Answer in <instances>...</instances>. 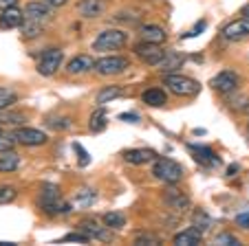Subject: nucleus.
Returning a JSON list of instances; mask_svg holds the SVG:
<instances>
[{
	"label": "nucleus",
	"mask_w": 249,
	"mask_h": 246,
	"mask_svg": "<svg viewBox=\"0 0 249 246\" xmlns=\"http://www.w3.org/2000/svg\"><path fill=\"white\" fill-rule=\"evenodd\" d=\"M40 209H42L44 215L49 218H55V215H62V213H69L71 211V204L64 202L60 198V189L53 185H47L40 196Z\"/></svg>",
	"instance_id": "f257e3e1"
},
{
	"label": "nucleus",
	"mask_w": 249,
	"mask_h": 246,
	"mask_svg": "<svg viewBox=\"0 0 249 246\" xmlns=\"http://www.w3.org/2000/svg\"><path fill=\"white\" fill-rule=\"evenodd\" d=\"M163 86H168L170 93L179 95V97H194L201 90V84L194 82L192 77H185L181 73H168L163 75Z\"/></svg>",
	"instance_id": "f03ea898"
},
{
	"label": "nucleus",
	"mask_w": 249,
	"mask_h": 246,
	"mask_svg": "<svg viewBox=\"0 0 249 246\" xmlns=\"http://www.w3.org/2000/svg\"><path fill=\"white\" fill-rule=\"evenodd\" d=\"M152 174H155L157 180L165 182V185H177V182L183 178V167H181L177 161L165 156H157L155 158V167H152Z\"/></svg>",
	"instance_id": "7ed1b4c3"
},
{
	"label": "nucleus",
	"mask_w": 249,
	"mask_h": 246,
	"mask_svg": "<svg viewBox=\"0 0 249 246\" xmlns=\"http://www.w3.org/2000/svg\"><path fill=\"white\" fill-rule=\"evenodd\" d=\"M128 42V33L122 31V29H106L102 31L93 42L95 51H117V49L126 47Z\"/></svg>",
	"instance_id": "20e7f679"
},
{
	"label": "nucleus",
	"mask_w": 249,
	"mask_h": 246,
	"mask_svg": "<svg viewBox=\"0 0 249 246\" xmlns=\"http://www.w3.org/2000/svg\"><path fill=\"white\" fill-rule=\"evenodd\" d=\"M62 60H64V51H62V49H47V51H42L36 68H38V73L42 75V77H51L62 66Z\"/></svg>",
	"instance_id": "39448f33"
},
{
	"label": "nucleus",
	"mask_w": 249,
	"mask_h": 246,
	"mask_svg": "<svg viewBox=\"0 0 249 246\" xmlns=\"http://www.w3.org/2000/svg\"><path fill=\"white\" fill-rule=\"evenodd\" d=\"M128 66H130V62H128L126 57H122V55H106V57H102V60L95 62L93 70H97L99 75H119V73H124Z\"/></svg>",
	"instance_id": "423d86ee"
},
{
	"label": "nucleus",
	"mask_w": 249,
	"mask_h": 246,
	"mask_svg": "<svg viewBox=\"0 0 249 246\" xmlns=\"http://www.w3.org/2000/svg\"><path fill=\"white\" fill-rule=\"evenodd\" d=\"M212 90H216L221 95H230L238 88V75L231 73V70H221L218 75H214L210 82Z\"/></svg>",
	"instance_id": "0eeeda50"
},
{
	"label": "nucleus",
	"mask_w": 249,
	"mask_h": 246,
	"mask_svg": "<svg viewBox=\"0 0 249 246\" xmlns=\"http://www.w3.org/2000/svg\"><path fill=\"white\" fill-rule=\"evenodd\" d=\"M223 37L227 42H240V40H247L249 37V18H238L231 20L223 27Z\"/></svg>",
	"instance_id": "6e6552de"
},
{
	"label": "nucleus",
	"mask_w": 249,
	"mask_h": 246,
	"mask_svg": "<svg viewBox=\"0 0 249 246\" xmlns=\"http://www.w3.org/2000/svg\"><path fill=\"white\" fill-rule=\"evenodd\" d=\"M14 139L18 141L20 145H27V148H38V145H44L49 141V136L44 134L42 130H36V128H18L14 132Z\"/></svg>",
	"instance_id": "1a4fd4ad"
},
{
	"label": "nucleus",
	"mask_w": 249,
	"mask_h": 246,
	"mask_svg": "<svg viewBox=\"0 0 249 246\" xmlns=\"http://www.w3.org/2000/svg\"><path fill=\"white\" fill-rule=\"evenodd\" d=\"M135 53H137V57H139V60H143L146 64H150V66H157L161 62V57L165 55V51L161 49V44L143 42V40H141V42L135 47Z\"/></svg>",
	"instance_id": "9d476101"
},
{
	"label": "nucleus",
	"mask_w": 249,
	"mask_h": 246,
	"mask_svg": "<svg viewBox=\"0 0 249 246\" xmlns=\"http://www.w3.org/2000/svg\"><path fill=\"white\" fill-rule=\"evenodd\" d=\"M163 202L168 204L170 209L179 211V213H183V211H188L190 207H192V202H190V198L183 194V191L174 189V187H168V189L163 191Z\"/></svg>",
	"instance_id": "9b49d317"
},
{
	"label": "nucleus",
	"mask_w": 249,
	"mask_h": 246,
	"mask_svg": "<svg viewBox=\"0 0 249 246\" xmlns=\"http://www.w3.org/2000/svg\"><path fill=\"white\" fill-rule=\"evenodd\" d=\"M53 14V7L44 0H29L27 5H24V18H31V20H49Z\"/></svg>",
	"instance_id": "f8f14e48"
},
{
	"label": "nucleus",
	"mask_w": 249,
	"mask_h": 246,
	"mask_svg": "<svg viewBox=\"0 0 249 246\" xmlns=\"http://www.w3.org/2000/svg\"><path fill=\"white\" fill-rule=\"evenodd\" d=\"M24 20V9L20 7H7L0 14V29H18Z\"/></svg>",
	"instance_id": "ddd939ff"
},
{
	"label": "nucleus",
	"mask_w": 249,
	"mask_h": 246,
	"mask_svg": "<svg viewBox=\"0 0 249 246\" xmlns=\"http://www.w3.org/2000/svg\"><path fill=\"white\" fill-rule=\"evenodd\" d=\"M106 11V0H80L77 2V14L82 18H99Z\"/></svg>",
	"instance_id": "4468645a"
},
{
	"label": "nucleus",
	"mask_w": 249,
	"mask_h": 246,
	"mask_svg": "<svg viewBox=\"0 0 249 246\" xmlns=\"http://www.w3.org/2000/svg\"><path fill=\"white\" fill-rule=\"evenodd\" d=\"M183 62H185V57L181 55V53L165 51V55L161 57V62L157 64V68H159L163 75H168V73H179V68L183 66Z\"/></svg>",
	"instance_id": "2eb2a0df"
},
{
	"label": "nucleus",
	"mask_w": 249,
	"mask_h": 246,
	"mask_svg": "<svg viewBox=\"0 0 249 246\" xmlns=\"http://www.w3.org/2000/svg\"><path fill=\"white\" fill-rule=\"evenodd\" d=\"M190 152H192L194 161L201 163V165H218L221 158L214 154L212 148H205V145H190Z\"/></svg>",
	"instance_id": "dca6fc26"
},
{
	"label": "nucleus",
	"mask_w": 249,
	"mask_h": 246,
	"mask_svg": "<svg viewBox=\"0 0 249 246\" xmlns=\"http://www.w3.org/2000/svg\"><path fill=\"white\" fill-rule=\"evenodd\" d=\"M157 158L155 149H128L124 152V161L130 163V165H148Z\"/></svg>",
	"instance_id": "f3484780"
},
{
	"label": "nucleus",
	"mask_w": 249,
	"mask_h": 246,
	"mask_svg": "<svg viewBox=\"0 0 249 246\" xmlns=\"http://www.w3.org/2000/svg\"><path fill=\"white\" fill-rule=\"evenodd\" d=\"M93 66H95V60L90 55H75L66 64V70L71 75H84L89 70H93Z\"/></svg>",
	"instance_id": "a211bd4d"
},
{
	"label": "nucleus",
	"mask_w": 249,
	"mask_h": 246,
	"mask_svg": "<svg viewBox=\"0 0 249 246\" xmlns=\"http://www.w3.org/2000/svg\"><path fill=\"white\" fill-rule=\"evenodd\" d=\"M139 33H141V40H143V42L163 44L165 40H168V33H165L161 27H157V24H143Z\"/></svg>",
	"instance_id": "6ab92c4d"
},
{
	"label": "nucleus",
	"mask_w": 249,
	"mask_h": 246,
	"mask_svg": "<svg viewBox=\"0 0 249 246\" xmlns=\"http://www.w3.org/2000/svg\"><path fill=\"white\" fill-rule=\"evenodd\" d=\"M201 240H203V233L198 231L196 227L179 231L174 235V244L177 246H196V244H201Z\"/></svg>",
	"instance_id": "aec40b11"
},
{
	"label": "nucleus",
	"mask_w": 249,
	"mask_h": 246,
	"mask_svg": "<svg viewBox=\"0 0 249 246\" xmlns=\"http://www.w3.org/2000/svg\"><path fill=\"white\" fill-rule=\"evenodd\" d=\"M80 229L90 237V240H108V227H99L95 220H82Z\"/></svg>",
	"instance_id": "412c9836"
},
{
	"label": "nucleus",
	"mask_w": 249,
	"mask_h": 246,
	"mask_svg": "<svg viewBox=\"0 0 249 246\" xmlns=\"http://www.w3.org/2000/svg\"><path fill=\"white\" fill-rule=\"evenodd\" d=\"M106 126H108V112L104 110V106H99L89 119V130L99 134V132L106 130Z\"/></svg>",
	"instance_id": "4be33fe9"
},
{
	"label": "nucleus",
	"mask_w": 249,
	"mask_h": 246,
	"mask_svg": "<svg viewBox=\"0 0 249 246\" xmlns=\"http://www.w3.org/2000/svg\"><path fill=\"white\" fill-rule=\"evenodd\" d=\"M18 29H20V35H22L24 40H33V37L42 35V22L31 20V18H24Z\"/></svg>",
	"instance_id": "5701e85b"
},
{
	"label": "nucleus",
	"mask_w": 249,
	"mask_h": 246,
	"mask_svg": "<svg viewBox=\"0 0 249 246\" xmlns=\"http://www.w3.org/2000/svg\"><path fill=\"white\" fill-rule=\"evenodd\" d=\"M141 101L150 108H161L165 101H168V97H165V93L161 88H148L146 93L141 95Z\"/></svg>",
	"instance_id": "b1692460"
},
{
	"label": "nucleus",
	"mask_w": 249,
	"mask_h": 246,
	"mask_svg": "<svg viewBox=\"0 0 249 246\" xmlns=\"http://www.w3.org/2000/svg\"><path fill=\"white\" fill-rule=\"evenodd\" d=\"M20 167V156L9 149V152H0V172L7 174V172H16Z\"/></svg>",
	"instance_id": "393cba45"
},
{
	"label": "nucleus",
	"mask_w": 249,
	"mask_h": 246,
	"mask_svg": "<svg viewBox=\"0 0 249 246\" xmlns=\"http://www.w3.org/2000/svg\"><path fill=\"white\" fill-rule=\"evenodd\" d=\"M124 90L119 88V86H106V88H102L97 93V97H95V101H97V106H106L108 101H113V99L122 97Z\"/></svg>",
	"instance_id": "a878e982"
},
{
	"label": "nucleus",
	"mask_w": 249,
	"mask_h": 246,
	"mask_svg": "<svg viewBox=\"0 0 249 246\" xmlns=\"http://www.w3.org/2000/svg\"><path fill=\"white\" fill-rule=\"evenodd\" d=\"M104 227L108 229H122L126 224V215L119 213V211H108V213H104Z\"/></svg>",
	"instance_id": "bb28decb"
},
{
	"label": "nucleus",
	"mask_w": 249,
	"mask_h": 246,
	"mask_svg": "<svg viewBox=\"0 0 249 246\" xmlns=\"http://www.w3.org/2000/svg\"><path fill=\"white\" fill-rule=\"evenodd\" d=\"M212 224L214 222H212L210 215H207L203 209H196V213H194V227H196L201 233H205V231H210Z\"/></svg>",
	"instance_id": "cd10ccee"
},
{
	"label": "nucleus",
	"mask_w": 249,
	"mask_h": 246,
	"mask_svg": "<svg viewBox=\"0 0 249 246\" xmlns=\"http://www.w3.org/2000/svg\"><path fill=\"white\" fill-rule=\"evenodd\" d=\"M135 244L137 246H159L161 244V237L155 235V233H137L135 237Z\"/></svg>",
	"instance_id": "c85d7f7f"
},
{
	"label": "nucleus",
	"mask_w": 249,
	"mask_h": 246,
	"mask_svg": "<svg viewBox=\"0 0 249 246\" xmlns=\"http://www.w3.org/2000/svg\"><path fill=\"white\" fill-rule=\"evenodd\" d=\"M16 99H18V95H16V90H11V88H0V110H5V108H9V106H14L16 103Z\"/></svg>",
	"instance_id": "c756f323"
},
{
	"label": "nucleus",
	"mask_w": 249,
	"mask_h": 246,
	"mask_svg": "<svg viewBox=\"0 0 249 246\" xmlns=\"http://www.w3.org/2000/svg\"><path fill=\"white\" fill-rule=\"evenodd\" d=\"M22 121H24V116L20 115V112H7V108L0 112V126H2V123H14V126H20Z\"/></svg>",
	"instance_id": "7c9ffc66"
},
{
	"label": "nucleus",
	"mask_w": 249,
	"mask_h": 246,
	"mask_svg": "<svg viewBox=\"0 0 249 246\" xmlns=\"http://www.w3.org/2000/svg\"><path fill=\"white\" fill-rule=\"evenodd\" d=\"M16 196H18L16 187H11V185H2V187H0V204H9V202H14Z\"/></svg>",
	"instance_id": "2f4dec72"
},
{
	"label": "nucleus",
	"mask_w": 249,
	"mask_h": 246,
	"mask_svg": "<svg viewBox=\"0 0 249 246\" xmlns=\"http://www.w3.org/2000/svg\"><path fill=\"white\" fill-rule=\"evenodd\" d=\"M47 126L53 128V130H69V128L73 126V121H71L69 116H57V119H49Z\"/></svg>",
	"instance_id": "473e14b6"
},
{
	"label": "nucleus",
	"mask_w": 249,
	"mask_h": 246,
	"mask_svg": "<svg viewBox=\"0 0 249 246\" xmlns=\"http://www.w3.org/2000/svg\"><path fill=\"white\" fill-rule=\"evenodd\" d=\"M216 244H223V246H240V240L236 235H231V233H221V235H216Z\"/></svg>",
	"instance_id": "72a5a7b5"
},
{
	"label": "nucleus",
	"mask_w": 249,
	"mask_h": 246,
	"mask_svg": "<svg viewBox=\"0 0 249 246\" xmlns=\"http://www.w3.org/2000/svg\"><path fill=\"white\" fill-rule=\"evenodd\" d=\"M14 145H16V139H14V134H5V132L0 130V152H9V149H14Z\"/></svg>",
	"instance_id": "f704fd0d"
},
{
	"label": "nucleus",
	"mask_w": 249,
	"mask_h": 246,
	"mask_svg": "<svg viewBox=\"0 0 249 246\" xmlns=\"http://www.w3.org/2000/svg\"><path fill=\"white\" fill-rule=\"evenodd\" d=\"M93 200H95V191L93 189H82L80 194H77V202L84 204V207H86V204H90Z\"/></svg>",
	"instance_id": "c9c22d12"
},
{
	"label": "nucleus",
	"mask_w": 249,
	"mask_h": 246,
	"mask_svg": "<svg viewBox=\"0 0 249 246\" xmlns=\"http://www.w3.org/2000/svg\"><path fill=\"white\" fill-rule=\"evenodd\" d=\"M64 242H82V244H86V242H90V237L86 235L84 231L82 233H69V235H64Z\"/></svg>",
	"instance_id": "e433bc0d"
},
{
	"label": "nucleus",
	"mask_w": 249,
	"mask_h": 246,
	"mask_svg": "<svg viewBox=\"0 0 249 246\" xmlns=\"http://www.w3.org/2000/svg\"><path fill=\"white\" fill-rule=\"evenodd\" d=\"M236 224H238L240 229H249V211H245V213H238V215H236Z\"/></svg>",
	"instance_id": "4c0bfd02"
},
{
	"label": "nucleus",
	"mask_w": 249,
	"mask_h": 246,
	"mask_svg": "<svg viewBox=\"0 0 249 246\" xmlns=\"http://www.w3.org/2000/svg\"><path fill=\"white\" fill-rule=\"evenodd\" d=\"M203 29H205V22H203V20H201V22H198L196 27L192 29V31H190V33H185V37H194V35H201V31H203Z\"/></svg>",
	"instance_id": "58836bf2"
},
{
	"label": "nucleus",
	"mask_w": 249,
	"mask_h": 246,
	"mask_svg": "<svg viewBox=\"0 0 249 246\" xmlns=\"http://www.w3.org/2000/svg\"><path fill=\"white\" fill-rule=\"evenodd\" d=\"M75 149L80 152V165H86V163H89V154L82 149V145H75Z\"/></svg>",
	"instance_id": "ea45409f"
},
{
	"label": "nucleus",
	"mask_w": 249,
	"mask_h": 246,
	"mask_svg": "<svg viewBox=\"0 0 249 246\" xmlns=\"http://www.w3.org/2000/svg\"><path fill=\"white\" fill-rule=\"evenodd\" d=\"M44 2H49V5L53 7V9H57V7H64L69 0H44Z\"/></svg>",
	"instance_id": "a19ab883"
},
{
	"label": "nucleus",
	"mask_w": 249,
	"mask_h": 246,
	"mask_svg": "<svg viewBox=\"0 0 249 246\" xmlns=\"http://www.w3.org/2000/svg\"><path fill=\"white\" fill-rule=\"evenodd\" d=\"M18 0H0V9H7V7H14Z\"/></svg>",
	"instance_id": "79ce46f5"
},
{
	"label": "nucleus",
	"mask_w": 249,
	"mask_h": 246,
	"mask_svg": "<svg viewBox=\"0 0 249 246\" xmlns=\"http://www.w3.org/2000/svg\"><path fill=\"white\" fill-rule=\"evenodd\" d=\"M122 121H137V115H122Z\"/></svg>",
	"instance_id": "37998d69"
},
{
	"label": "nucleus",
	"mask_w": 249,
	"mask_h": 246,
	"mask_svg": "<svg viewBox=\"0 0 249 246\" xmlns=\"http://www.w3.org/2000/svg\"><path fill=\"white\" fill-rule=\"evenodd\" d=\"M243 16H245V18H249V5L243 7Z\"/></svg>",
	"instance_id": "c03bdc74"
},
{
	"label": "nucleus",
	"mask_w": 249,
	"mask_h": 246,
	"mask_svg": "<svg viewBox=\"0 0 249 246\" xmlns=\"http://www.w3.org/2000/svg\"><path fill=\"white\" fill-rule=\"evenodd\" d=\"M243 110H245V112H249V99H247V101H245V106H243Z\"/></svg>",
	"instance_id": "a18cd8bd"
},
{
	"label": "nucleus",
	"mask_w": 249,
	"mask_h": 246,
	"mask_svg": "<svg viewBox=\"0 0 249 246\" xmlns=\"http://www.w3.org/2000/svg\"><path fill=\"white\" fill-rule=\"evenodd\" d=\"M0 128H2V126H0Z\"/></svg>",
	"instance_id": "49530a36"
}]
</instances>
